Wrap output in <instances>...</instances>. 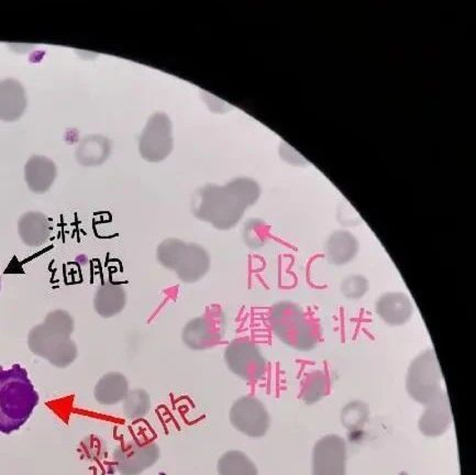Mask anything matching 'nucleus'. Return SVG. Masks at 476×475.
<instances>
[{
  "label": "nucleus",
  "instance_id": "3",
  "mask_svg": "<svg viewBox=\"0 0 476 475\" xmlns=\"http://www.w3.org/2000/svg\"><path fill=\"white\" fill-rule=\"evenodd\" d=\"M38 392L26 368L0 367V433L11 435L22 428L39 404Z\"/></svg>",
  "mask_w": 476,
  "mask_h": 475
},
{
  "label": "nucleus",
  "instance_id": "26",
  "mask_svg": "<svg viewBox=\"0 0 476 475\" xmlns=\"http://www.w3.org/2000/svg\"><path fill=\"white\" fill-rule=\"evenodd\" d=\"M368 415V406L361 402L350 403L342 411L343 425L348 428H356L367 420Z\"/></svg>",
  "mask_w": 476,
  "mask_h": 475
},
{
  "label": "nucleus",
  "instance_id": "10",
  "mask_svg": "<svg viewBox=\"0 0 476 475\" xmlns=\"http://www.w3.org/2000/svg\"><path fill=\"white\" fill-rule=\"evenodd\" d=\"M223 332L222 310L218 307L207 308V312L192 319L183 329L182 339L192 350H207L220 345Z\"/></svg>",
  "mask_w": 476,
  "mask_h": 475
},
{
  "label": "nucleus",
  "instance_id": "21",
  "mask_svg": "<svg viewBox=\"0 0 476 475\" xmlns=\"http://www.w3.org/2000/svg\"><path fill=\"white\" fill-rule=\"evenodd\" d=\"M109 140L101 135H89L82 140L77 148L76 158L82 166L95 167L106 161L109 157Z\"/></svg>",
  "mask_w": 476,
  "mask_h": 475
},
{
  "label": "nucleus",
  "instance_id": "22",
  "mask_svg": "<svg viewBox=\"0 0 476 475\" xmlns=\"http://www.w3.org/2000/svg\"><path fill=\"white\" fill-rule=\"evenodd\" d=\"M220 475H259L256 465L239 450H231L223 453L217 463Z\"/></svg>",
  "mask_w": 476,
  "mask_h": 475
},
{
  "label": "nucleus",
  "instance_id": "23",
  "mask_svg": "<svg viewBox=\"0 0 476 475\" xmlns=\"http://www.w3.org/2000/svg\"><path fill=\"white\" fill-rule=\"evenodd\" d=\"M330 379L327 373L317 370L306 376L299 397L305 404L313 405L329 394Z\"/></svg>",
  "mask_w": 476,
  "mask_h": 475
},
{
  "label": "nucleus",
  "instance_id": "14",
  "mask_svg": "<svg viewBox=\"0 0 476 475\" xmlns=\"http://www.w3.org/2000/svg\"><path fill=\"white\" fill-rule=\"evenodd\" d=\"M377 316L391 327L404 326L414 315V305L402 292H388L376 300Z\"/></svg>",
  "mask_w": 476,
  "mask_h": 475
},
{
  "label": "nucleus",
  "instance_id": "6",
  "mask_svg": "<svg viewBox=\"0 0 476 475\" xmlns=\"http://www.w3.org/2000/svg\"><path fill=\"white\" fill-rule=\"evenodd\" d=\"M442 372L434 349H428L411 361L406 376V390L412 400L426 406L440 394Z\"/></svg>",
  "mask_w": 476,
  "mask_h": 475
},
{
  "label": "nucleus",
  "instance_id": "28",
  "mask_svg": "<svg viewBox=\"0 0 476 475\" xmlns=\"http://www.w3.org/2000/svg\"><path fill=\"white\" fill-rule=\"evenodd\" d=\"M0 289H2V283H0Z\"/></svg>",
  "mask_w": 476,
  "mask_h": 475
},
{
  "label": "nucleus",
  "instance_id": "19",
  "mask_svg": "<svg viewBox=\"0 0 476 475\" xmlns=\"http://www.w3.org/2000/svg\"><path fill=\"white\" fill-rule=\"evenodd\" d=\"M129 393V382L123 373H107L97 382L94 390L95 400L100 405L113 406L124 402Z\"/></svg>",
  "mask_w": 476,
  "mask_h": 475
},
{
  "label": "nucleus",
  "instance_id": "4",
  "mask_svg": "<svg viewBox=\"0 0 476 475\" xmlns=\"http://www.w3.org/2000/svg\"><path fill=\"white\" fill-rule=\"evenodd\" d=\"M272 332L294 350L308 352L318 346L319 334L312 319L298 304L276 303L270 312Z\"/></svg>",
  "mask_w": 476,
  "mask_h": 475
},
{
  "label": "nucleus",
  "instance_id": "27",
  "mask_svg": "<svg viewBox=\"0 0 476 475\" xmlns=\"http://www.w3.org/2000/svg\"><path fill=\"white\" fill-rule=\"evenodd\" d=\"M264 222L252 220L246 226V241L247 244L254 246L255 248L264 245L265 235H261L260 231L264 229Z\"/></svg>",
  "mask_w": 476,
  "mask_h": 475
},
{
  "label": "nucleus",
  "instance_id": "18",
  "mask_svg": "<svg viewBox=\"0 0 476 475\" xmlns=\"http://www.w3.org/2000/svg\"><path fill=\"white\" fill-rule=\"evenodd\" d=\"M56 177L55 162L42 155H33L24 168V178L33 193L43 194L50 190Z\"/></svg>",
  "mask_w": 476,
  "mask_h": 475
},
{
  "label": "nucleus",
  "instance_id": "8",
  "mask_svg": "<svg viewBox=\"0 0 476 475\" xmlns=\"http://www.w3.org/2000/svg\"><path fill=\"white\" fill-rule=\"evenodd\" d=\"M160 459V447L151 440L134 439L117 445L114 463L121 475H140Z\"/></svg>",
  "mask_w": 476,
  "mask_h": 475
},
{
  "label": "nucleus",
  "instance_id": "5",
  "mask_svg": "<svg viewBox=\"0 0 476 475\" xmlns=\"http://www.w3.org/2000/svg\"><path fill=\"white\" fill-rule=\"evenodd\" d=\"M157 259L163 268L173 271L183 282L193 284L205 278L212 260L203 246L179 239H167L158 246Z\"/></svg>",
  "mask_w": 476,
  "mask_h": 475
},
{
  "label": "nucleus",
  "instance_id": "2",
  "mask_svg": "<svg viewBox=\"0 0 476 475\" xmlns=\"http://www.w3.org/2000/svg\"><path fill=\"white\" fill-rule=\"evenodd\" d=\"M73 332L74 319L71 315L66 310H53L29 332L28 347L33 355L46 358L53 367L65 368L79 356Z\"/></svg>",
  "mask_w": 476,
  "mask_h": 475
},
{
  "label": "nucleus",
  "instance_id": "24",
  "mask_svg": "<svg viewBox=\"0 0 476 475\" xmlns=\"http://www.w3.org/2000/svg\"><path fill=\"white\" fill-rule=\"evenodd\" d=\"M152 402L149 393L143 389L129 391L124 401V414L131 420H138L147 416Z\"/></svg>",
  "mask_w": 476,
  "mask_h": 475
},
{
  "label": "nucleus",
  "instance_id": "17",
  "mask_svg": "<svg viewBox=\"0 0 476 475\" xmlns=\"http://www.w3.org/2000/svg\"><path fill=\"white\" fill-rule=\"evenodd\" d=\"M125 305H127V292L120 284L106 281L97 289L94 308L100 317H115L123 313Z\"/></svg>",
  "mask_w": 476,
  "mask_h": 475
},
{
  "label": "nucleus",
  "instance_id": "25",
  "mask_svg": "<svg viewBox=\"0 0 476 475\" xmlns=\"http://www.w3.org/2000/svg\"><path fill=\"white\" fill-rule=\"evenodd\" d=\"M370 289V282L361 274L348 276L342 283V293L344 298L351 300L361 299Z\"/></svg>",
  "mask_w": 476,
  "mask_h": 475
},
{
  "label": "nucleus",
  "instance_id": "20",
  "mask_svg": "<svg viewBox=\"0 0 476 475\" xmlns=\"http://www.w3.org/2000/svg\"><path fill=\"white\" fill-rule=\"evenodd\" d=\"M359 252V242L351 232L339 230L329 237L325 245V256L330 263L342 266L350 263Z\"/></svg>",
  "mask_w": 476,
  "mask_h": 475
},
{
  "label": "nucleus",
  "instance_id": "9",
  "mask_svg": "<svg viewBox=\"0 0 476 475\" xmlns=\"http://www.w3.org/2000/svg\"><path fill=\"white\" fill-rule=\"evenodd\" d=\"M229 419L233 428L251 438L264 437L271 426L269 411L254 395L237 400L231 407Z\"/></svg>",
  "mask_w": 476,
  "mask_h": 475
},
{
  "label": "nucleus",
  "instance_id": "1",
  "mask_svg": "<svg viewBox=\"0 0 476 475\" xmlns=\"http://www.w3.org/2000/svg\"><path fill=\"white\" fill-rule=\"evenodd\" d=\"M260 195L259 184L247 177L233 179L223 186H207L196 194L194 215L218 230H229Z\"/></svg>",
  "mask_w": 476,
  "mask_h": 475
},
{
  "label": "nucleus",
  "instance_id": "16",
  "mask_svg": "<svg viewBox=\"0 0 476 475\" xmlns=\"http://www.w3.org/2000/svg\"><path fill=\"white\" fill-rule=\"evenodd\" d=\"M26 108L27 95L23 86L13 79L0 82V119H21Z\"/></svg>",
  "mask_w": 476,
  "mask_h": 475
},
{
  "label": "nucleus",
  "instance_id": "13",
  "mask_svg": "<svg viewBox=\"0 0 476 475\" xmlns=\"http://www.w3.org/2000/svg\"><path fill=\"white\" fill-rule=\"evenodd\" d=\"M453 423V411L450 401L445 391L429 404L426 405L424 413L420 416L419 428L420 433L426 437H439L449 429Z\"/></svg>",
  "mask_w": 476,
  "mask_h": 475
},
{
  "label": "nucleus",
  "instance_id": "15",
  "mask_svg": "<svg viewBox=\"0 0 476 475\" xmlns=\"http://www.w3.org/2000/svg\"><path fill=\"white\" fill-rule=\"evenodd\" d=\"M18 232L24 245L38 248L46 245L52 234V224L48 218L39 212H29L18 222Z\"/></svg>",
  "mask_w": 476,
  "mask_h": 475
},
{
  "label": "nucleus",
  "instance_id": "11",
  "mask_svg": "<svg viewBox=\"0 0 476 475\" xmlns=\"http://www.w3.org/2000/svg\"><path fill=\"white\" fill-rule=\"evenodd\" d=\"M140 153L150 162L163 161L173 149L172 125L165 114H155L141 134Z\"/></svg>",
  "mask_w": 476,
  "mask_h": 475
},
{
  "label": "nucleus",
  "instance_id": "12",
  "mask_svg": "<svg viewBox=\"0 0 476 475\" xmlns=\"http://www.w3.org/2000/svg\"><path fill=\"white\" fill-rule=\"evenodd\" d=\"M347 444L338 435H327L313 450V475H346Z\"/></svg>",
  "mask_w": 476,
  "mask_h": 475
},
{
  "label": "nucleus",
  "instance_id": "7",
  "mask_svg": "<svg viewBox=\"0 0 476 475\" xmlns=\"http://www.w3.org/2000/svg\"><path fill=\"white\" fill-rule=\"evenodd\" d=\"M225 361L233 375L247 382L262 379L266 372V360L259 346L247 338L232 341L225 350Z\"/></svg>",
  "mask_w": 476,
  "mask_h": 475
}]
</instances>
